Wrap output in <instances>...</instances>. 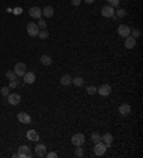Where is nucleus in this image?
<instances>
[{"instance_id": "nucleus-3", "label": "nucleus", "mask_w": 143, "mask_h": 158, "mask_svg": "<svg viewBox=\"0 0 143 158\" xmlns=\"http://www.w3.org/2000/svg\"><path fill=\"white\" fill-rule=\"evenodd\" d=\"M26 30H27V34L30 36V37H37L39 30H40V29H39L37 23H29Z\"/></svg>"}, {"instance_id": "nucleus-8", "label": "nucleus", "mask_w": 143, "mask_h": 158, "mask_svg": "<svg viewBox=\"0 0 143 158\" xmlns=\"http://www.w3.org/2000/svg\"><path fill=\"white\" fill-rule=\"evenodd\" d=\"M24 84H33L36 81V74H34L33 71H26V74L22 77Z\"/></svg>"}, {"instance_id": "nucleus-27", "label": "nucleus", "mask_w": 143, "mask_h": 158, "mask_svg": "<svg viewBox=\"0 0 143 158\" xmlns=\"http://www.w3.org/2000/svg\"><path fill=\"white\" fill-rule=\"evenodd\" d=\"M115 14H116V17H125L127 13H126V10H123V9H119L117 11H115Z\"/></svg>"}, {"instance_id": "nucleus-24", "label": "nucleus", "mask_w": 143, "mask_h": 158, "mask_svg": "<svg viewBox=\"0 0 143 158\" xmlns=\"http://www.w3.org/2000/svg\"><path fill=\"white\" fill-rule=\"evenodd\" d=\"M92 141L96 144V142H99V141H102V135H100L99 132H93L92 134Z\"/></svg>"}, {"instance_id": "nucleus-35", "label": "nucleus", "mask_w": 143, "mask_h": 158, "mask_svg": "<svg viewBox=\"0 0 143 158\" xmlns=\"http://www.w3.org/2000/svg\"><path fill=\"white\" fill-rule=\"evenodd\" d=\"M14 13H16V14H19V13H22V9H19V7H17V9H14Z\"/></svg>"}, {"instance_id": "nucleus-19", "label": "nucleus", "mask_w": 143, "mask_h": 158, "mask_svg": "<svg viewBox=\"0 0 143 158\" xmlns=\"http://www.w3.org/2000/svg\"><path fill=\"white\" fill-rule=\"evenodd\" d=\"M40 63L43 65H52V63H53V60H52V57L47 54H43L42 57H40Z\"/></svg>"}, {"instance_id": "nucleus-21", "label": "nucleus", "mask_w": 143, "mask_h": 158, "mask_svg": "<svg viewBox=\"0 0 143 158\" xmlns=\"http://www.w3.org/2000/svg\"><path fill=\"white\" fill-rule=\"evenodd\" d=\"M72 83H73L76 87H82L83 83H84V80H83L82 77H75V78H72Z\"/></svg>"}, {"instance_id": "nucleus-9", "label": "nucleus", "mask_w": 143, "mask_h": 158, "mask_svg": "<svg viewBox=\"0 0 143 158\" xmlns=\"http://www.w3.org/2000/svg\"><path fill=\"white\" fill-rule=\"evenodd\" d=\"M97 93L102 96V97H107L110 93H112V87L109 84H102L99 88H97Z\"/></svg>"}, {"instance_id": "nucleus-12", "label": "nucleus", "mask_w": 143, "mask_h": 158, "mask_svg": "<svg viewBox=\"0 0 143 158\" xmlns=\"http://www.w3.org/2000/svg\"><path fill=\"white\" fill-rule=\"evenodd\" d=\"M17 120L23 123V124H30L32 123V117L27 114V113H19L17 114Z\"/></svg>"}, {"instance_id": "nucleus-31", "label": "nucleus", "mask_w": 143, "mask_h": 158, "mask_svg": "<svg viewBox=\"0 0 143 158\" xmlns=\"http://www.w3.org/2000/svg\"><path fill=\"white\" fill-rule=\"evenodd\" d=\"M75 155L76 157H83V150L80 147H76V150H75Z\"/></svg>"}, {"instance_id": "nucleus-36", "label": "nucleus", "mask_w": 143, "mask_h": 158, "mask_svg": "<svg viewBox=\"0 0 143 158\" xmlns=\"http://www.w3.org/2000/svg\"><path fill=\"white\" fill-rule=\"evenodd\" d=\"M84 2H86V3H87V5H92V3H93L94 0H84Z\"/></svg>"}, {"instance_id": "nucleus-1", "label": "nucleus", "mask_w": 143, "mask_h": 158, "mask_svg": "<svg viewBox=\"0 0 143 158\" xmlns=\"http://www.w3.org/2000/svg\"><path fill=\"white\" fill-rule=\"evenodd\" d=\"M17 157L20 158H30L32 157V150L27 145H20L19 151H17Z\"/></svg>"}, {"instance_id": "nucleus-26", "label": "nucleus", "mask_w": 143, "mask_h": 158, "mask_svg": "<svg viewBox=\"0 0 143 158\" xmlns=\"http://www.w3.org/2000/svg\"><path fill=\"white\" fill-rule=\"evenodd\" d=\"M9 91H10V88H9V87H2V88H0V93H2L3 97H7V96L10 94Z\"/></svg>"}, {"instance_id": "nucleus-13", "label": "nucleus", "mask_w": 143, "mask_h": 158, "mask_svg": "<svg viewBox=\"0 0 143 158\" xmlns=\"http://www.w3.org/2000/svg\"><path fill=\"white\" fill-rule=\"evenodd\" d=\"M34 153L37 157H44L46 155V145L44 144H37L36 148H34Z\"/></svg>"}, {"instance_id": "nucleus-22", "label": "nucleus", "mask_w": 143, "mask_h": 158, "mask_svg": "<svg viewBox=\"0 0 143 158\" xmlns=\"http://www.w3.org/2000/svg\"><path fill=\"white\" fill-rule=\"evenodd\" d=\"M37 37H40V38H42V40H46V38L49 37V32H47L46 29H43V30H39Z\"/></svg>"}, {"instance_id": "nucleus-10", "label": "nucleus", "mask_w": 143, "mask_h": 158, "mask_svg": "<svg viewBox=\"0 0 143 158\" xmlns=\"http://www.w3.org/2000/svg\"><path fill=\"white\" fill-rule=\"evenodd\" d=\"M29 14H30V17L32 19H42V9L40 7H30V10H29Z\"/></svg>"}, {"instance_id": "nucleus-20", "label": "nucleus", "mask_w": 143, "mask_h": 158, "mask_svg": "<svg viewBox=\"0 0 143 158\" xmlns=\"http://www.w3.org/2000/svg\"><path fill=\"white\" fill-rule=\"evenodd\" d=\"M102 141L106 144V147L109 148L110 145H112V141H113V137H112V134H105V135H102Z\"/></svg>"}, {"instance_id": "nucleus-11", "label": "nucleus", "mask_w": 143, "mask_h": 158, "mask_svg": "<svg viewBox=\"0 0 143 158\" xmlns=\"http://www.w3.org/2000/svg\"><path fill=\"white\" fill-rule=\"evenodd\" d=\"M102 16L103 17H112L115 16V7H112V6L106 5L103 9H102Z\"/></svg>"}, {"instance_id": "nucleus-25", "label": "nucleus", "mask_w": 143, "mask_h": 158, "mask_svg": "<svg viewBox=\"0 0 143 158\" xmlns=\"http://www.w3.org/2000/svg\"><path fill=\"white\" fill-rule=\"evenodd\" d=\"M130 34H132V37L139 38L140 37V30L139 29H133V30H130Z\"/></svg>"}, {"instance_id": "nucleus-30", "label": "nucleus", "mask_w": 143, "mask_h": 158, "mask_svg": "<svg viewBox=\"0 0 143 158\" xmlns=\"http://www.w3.org/2000/svg\"><path fill=\"white\" fill-rule=\"evenodd\" d=\"M87 93L90 94V96H93V94L97 93V88L94 87V86H89V87H87Z\"/></svg>"}, {"instance_id": "nucleus-34", "label": "nucleus", "mask_w": 143, "mask_h": 158, "mask_svg": "<svg viewBox=\"0 0 143 158\" xmlns=\"http://www.w3.org/2000/svg\"><path fill=\"white\" fill-rule=\"evenodd\" d=\"M70 2H72V5L73 6H79L80 3H82V0H70Z\"/></svg>"}, {"instance_id": "nucleus-33", "label": "nucleus", "mask_w": 143, "mask_h": 158, "mask_svg": "<svg viewBox=\"0 0 143 158\" xmlns=\"http://www.w3.org/2000/svg\"><path fill=\"white\" fill-rule=\"evenodd\" d=\"M44 157H47V158H56L57 157V154L55 153V151H52V153H46V155Z\"/></svg>"}, {"instance_id": "nucleus-14", "label": "nucleus", "mask_w": 143, "mask_h": 158, "mask_svg": "<svg viewBox=\"0 0 143 158\" xmlns=\"http://www.w3.org/2000/svg\"><path fill=\"white\" fill-rule=\"evenodd\" d=\"M125 46H126V49H133L136 46V38L132 37V36H127L125 38Z\"/></svg>"}, {"instance_id": "nucleus-7", "label": "nucleus", "mask_w": 143, "mask_h": 158, "mask_svg": "<svg viewBox=\"0 0 143 158\" xmlns=\"http://www.w3.org/2000/svg\"><path fill=\"white\" fill-rule=\"evenodd\" d=\"M130 30H132V29L129 27V26H126V24H120V26L117 27V34L122 36L123 38H126L127 36H130Z\"/></svg>"}, {"instance_id": "nucleus-32", "label": "nucleus", "mask_w": 143, "mask_h": 158, "mask_svg": "<svg viewBox=\"0 0 143 158\" xmlns=\"http://www.w3.org/2000/svg\"><path fill=\"white\" fill-rule=\"evenodd\" d=\"M17 86H19V80H13L9 84V88H17Z\"/></svg>"}, {"instance_id": "nucleus-15", "label": "nucleus", "mask_w": 143, "mask_h": 158, "mask_svg": "<svg viewBox=\"0 0 143 158\" xmlns=\"http://www.w3.org/2000/svg\"><path fill=\"white\" fill-rule=\"evenodd\" d=\"M130 111H132V107H130L129 104H122L120 107H119V113H120V115H129L130 114Z\"/></svg>"}, {"instance_id": "nucleus-2", "label": "nucleus", "mask_w": 143, "mask_h": 158, "mask_svg": "<svg viewBox=\"0 0 143 158\" xmlns=\"http://www.w3.org/2000/svg\"><path fill=\"white\" fill-rule=\"evenodd\" d=\"M84 135H83L82 132H77L75 135L72 137V144L75 145V147H82L83 144H84Z\"/></svg>"}, {"instance_id": "nucleus-29", "label": "nucleus", "mask_w": 143, "mask_h": 158, "mask_svg": "<svg viewBox=\"0 0 143 158\" xmlns=\"http://www.w3.org/2000/svg\"><path fill=\"white\" fill-rule=\"evenodd\" d=\"M37 26H39V29H40V30H43V29H46V26H47V23L44 22V20H42V19H39Z\"/></svg>"}, {"instance_id": "nucleus-17", "label": "nucleus", "mask_w": 143, "mask_h": 158, "mask_svg": "<svg viewBox=\"0 0 143 158\" xmlns=\"http://www.w3.org/2000/svg\"><path fill=\"white\" fill-rule=\"evenodd\" d=\"M26 137H27V140H30V141H39V134L36 130H29Z\"/></svg>"}, {"instance_id": "nucleus-28", "label": "nucleus", "mask_w": 143, "mask_h": 158, "mask_svg": "<svg viewBox=\"0 0 143 158\" xmlns=\"http://www.w3.org/2000/svg\"><path fill=\"white\" fill-rule=\"evenodd\" d=\"M107 5L112 6V7H117L120 5V0H107Z\"/></svg>"}, {"instance_id": "nucleus-16", "label": "nucleus", "mask_w": 143, "mask_h": 158, "mask_svg": "<svg viewBox=\"0 0 143 158\" xmlns=\"http://www.w3.org/2000/svg\"><path fill=\"white\" fill-rule=\"evenodd\" d=\"M42 14H43L44 17H53L55 9H53L52 6H46V7H43V10H42Z\"/></svg>"}, {"instance_id": "nucleus-4", "label": "nucleus", "mask_w": 143, "mask_h": 158, "mask_svg": "<svg viewBox=\"0 0 143 158\" xmlns=\"http://www.w3.org/2000/svg\"><path fill=\"white\" fill-rule=\"evenodd\" d=\"M14 74H16L17 77H23L24 74H26V71H27V67H26V64L24 63H17L16 65H14Z\"/></svg>"}, {"instance_id": "nucleus-23", "label": "nucleus", "mask_w": 143, "mask_h": 158, "mask_svg": "<svg viewBox=\"0 0 143 158\" xmlns=\"http://www.w3.org/2000/svg\"><path fill=\"white\" fill-rule=\"evenodd\" d=\"M6 78H7L9 81H13V80H17V76L14 74V71H7V73H6Z\"/></svg>"}, {"instance_id": "nucleus-5", "label": "nucleus", "mask_w": 143, "mask_h": 158, "mask_svg": "<svg viewBox=\"0 0 143 158\" xmlns=\"http://www.w3.org/2000/svg\"><path fill=\"white\" fill-rule=\"evenodd\" d=\"M7 101H9L10 105H17V104H20V101H22V97H20V94H17V93H10L7 96Z\"/></svg>"}, {"instance_id": "nucleus-6", "label": "nucleus", "mask_w": 143, "mask_h": 158, "mask_svg": "<svg viewBox=\"0 0 143 158\" xmlns=\"http://www.w3.org/2000/svg\"><path fill=\"white\" fill-rule=\"evenodd\" d=\"M106 150H107V147H106V144L103 141H99L94 144V154L96 155H103L106 153Z\"/></svg>"}, {"instance_id": "nucleus-18", "label": "nucleus", "mask_w": 143, "mask_h": 158, "mask_svg": "<svg viewBox=\"0 0 143 158\" xmlns=\"http://www.w3.org/2000/svg\"><path fill=\"white\" fill-rule=\"evenodd\" d=\"M60 84L62 86H70L72 84V76L70 74H65L60 77Z\"/></svg>"}]
</instances>
